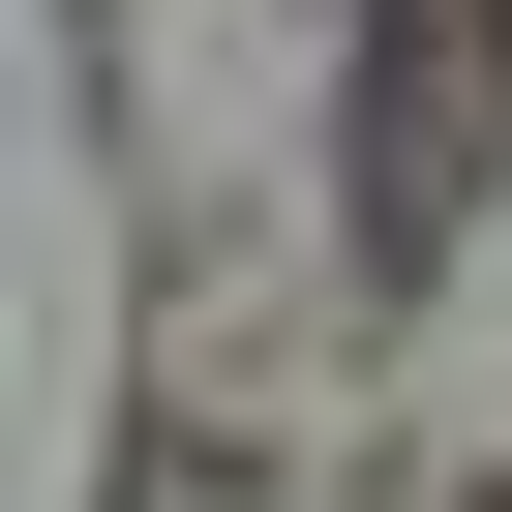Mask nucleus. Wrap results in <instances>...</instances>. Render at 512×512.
Returning a JSON list of instances; mask_svg holds the SVG:
<instances>
[{
  "mask_svg": "<svg viewBox=\"0 0 512 512\" xmlns=\"http://www.w3.org/2000/svg\"><path fill=\"white\" fill-rule=\"evenodd\" d=\"M392 211H452V0H392Z\"/></svg>",
  "mask_w": 512,
  "mask_h": 512,
  "instance_id": "obj_1",
  "label": "nucleus"
}]
</instances>
